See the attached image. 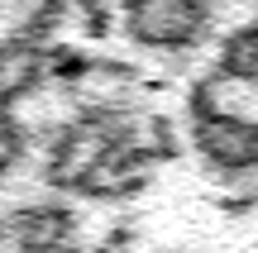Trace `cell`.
<instances>
[{
  "mask_svg": "<svg viewBox=\"0 0 258 253\" xmlns=\"http://www.w3.org/2000/svg\"><path fill=\"white\" fill-rule=\"evenodd\" d=\"M124 139H134V124H129V115H120L115 105H91V110H82L72 124L57 129L53 143H48L43 182L53 191H82L86 177H91Z\"/></svg>",
  "mask_w": 258,
  "mask_h": 253,
  "instance_id": "1",
  "label": "cell"
},
{
  "mask_svg": "<svg viewBox=\"0 0 258 253\" xmlns=\"http://www.w3.org/2000/svg\"><path fill=\"white\" fill-rule=\"evenodd\" d=\"M120 24L139 48L186 53L215 24L211 0H120Z\"/></svg>",
  "mask_w": 258,
  "mask_h": 253,
  "instance_id": "2",
  "label": "cell"
},
{
  "mask_svg": "<svg viewBox=\"0 0 258 253\" xmlns=\"http://www.w3.org/2000/svg\"><path fill=\"white\" fill-rule=\"evenodd\" d=\"M191 148L201 153L206 167L225 172V177L258 172V120L234 115V110L191 115Z\"/></svg>",
  "mask_w": 258,
  "mask_h": 253,
  "instance_id": "3",
  "label": "cell"
},
{
  "mask_svg": "<svg viewBox=\"0 0 258 253\" xmlns=\"http://www.w3.org/2000/svg\"><path fill=\"white\" fill-rule=\"evenodd\" d=\"M5 234L19 244V253H53V248L72 244L77 210L62 206V201H38V206H24L5 220Z\"/></svg>",
  "mask_w": 258,
  "mask_h": 253,
  "instance_id": "4",
  "label": "cell"
},
{
  "mask_svg": "<svg viewBox=\"0 0 258 253\" xmlns=\"http://www.w3.org/2000/svg\"><path fill=\"white\" fill-rule=\"evenodd\" d=\"M43 76H48L43 38H29L19 29L10 38H0V110H15L24 96H34Z\"/></svg>",
  "mask_w": 258,
  "mask_h": 253,
  "instance_id": "5",
  "label": "cell"
},
{
  "mask_svg": "<svg viewBox=\"0 0 258 253\" xmlns=\"http://www.w3.org/2000/svg\"><path fill=\"white\" fill-rule=\"evenodd\" d=\"M158 167V153L153 143H139V139H124L120 148L110 153V158L101 162V167L86 177L82 196H96V201H110V196H129V191H139L148 177H153Z\"/></svg>",
  "mask_w": 258,
  "mask_h": 253,
  "instance_id": "6",
  "label": "cell"
},
{
  "mask_svg": "<svg viewBox=\"0 0 258 253\" xmlns=\"http://www.w3.org/2000/svg\"><path fill=\"white\" fill-rule=\"evenodd\" d=\"M215 72L230 76V81L258 86V24L234 29V34L220 43V62H215Z\"/></svg>",
  "mask_w": 258,
  "mask_h": 253,
  "instance_id": "7",
  "label": "cell"
},
{
  "mask_svg": "<svg viewBox=\"0 0 258 253\" xmlns=\"http://www.w3.org/2000/svg\"><path fill=\"white\" fill-rule=\"evenodd\" d=\"M24 153H29V129H24V120H15V110H0V182L24 162Z\"/></svg>",
  "mask_w": 258,
  "mask_h": 253,
  "instance_id": "8",
  "label": "cell"
},
{
  "mask_svg": "<svg viewBox=\"0 0 258 253\" xmlns=\"http://www.w3.org/2000/svg\"><path fill=\"white\" fill-rule=\"evenodd\" d=\"M91 72V57L77 53V48H48V76H57V81H82V76Z\"/></svg>",
  "mask_w": 258,
  "mask_h": 253,
  "instance_id": "9",
  "label": "cell"
},
{
  "mask_svg": "<svg viewBox=\"0 0 258 253\" xmlns=\"http://www.w3.org/2000/svg\"><path fill=\"white\" fill-rule=\"evenodd\" d=\"M77 10H82V19H86V34H96V38L115 24V10L105 5V0H77Z\"/></svg>",
  "mask_w": 258,
  "mask_h": 253,
  "instance_id": "10",
  "label": "cell"
},
{
  "mask_svg": "<svg viewBox=\"0 0 258 253\" xmlns=\"http://www.w3.org/2000/svg\"><path fill=\"white\" fill-rule=\"evenodd\" d=\"M0 239H5V220H0Z\"/></svg>",
  "mask_w": 258,
  "mask_h": 253,
  "instance_id": "11",
  "label": "cell"
},
{
  "mask_svg": "<svg viewBox=\"0 0 258 253\" xmlns=\"http://www.w3.org/2000/svg\"><path fill=\"white\" fill-rule=\"evenodd\" d=\"M0 5H5V0H0Z\"/></svg>",
  "mask_w": 258,
  "mask_h": 253,
  "instance_id": "12",
  "label": "cell"
}]
</instances>
